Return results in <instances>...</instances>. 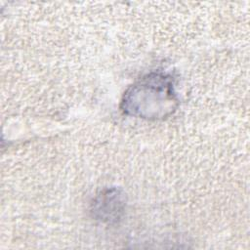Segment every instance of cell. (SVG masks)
I'll return each instance as SVG.
<instances>
[{
    "mask_svg": "<svg viewBox=\"0 0 250 250\" xmlns=\"http://www.w3.org/2000/svg\"><path fill=\"white\" fill-rule=\"evenodd\" d=\"M177 104L173 77L163 72H150L124 93L121 107L128 115L159 119L173 113Z\"/></svg>",
    "mask_w": 250,
    "mask_h": 250,
    "instance_id": "6da1fadb",
    "label": "cell"
},
{
    "mask_svg": "<svg viewBox=\"0 0 250 250\" xmlns=\"http://www.w3.org/2000/svg\"><path fill=\"white\" fill-rule=\"evenodd\" d=\"M124 209V198L116 188L105 189L99 194L93 204L94 216L103 222H116Z\"/></svg>",
    "mask_w": 250,
    "mask_h": 250,
    "instance_id": "7a4b0ae2",
    "label": "cell"
}]
</instances>
